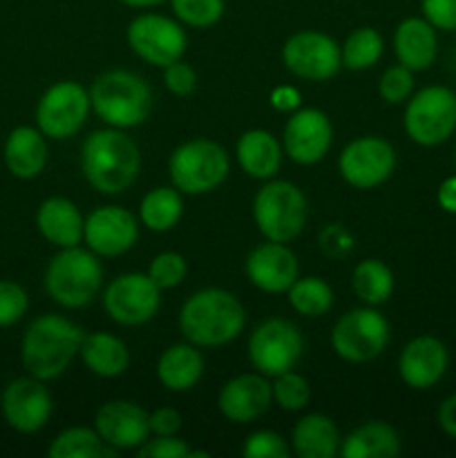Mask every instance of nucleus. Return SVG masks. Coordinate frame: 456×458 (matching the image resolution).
Listing matches in <instances>:
<instances>
[{
  "instance_id": "obj_1",
  "label": "nucleus",
  "mask_w": 456,
  "mask_h": 458,
  "mask_svg": "<svg viewBox=\"0 0 456 458\" xmlns=\"http://www.w3.org/2000/svg\"><path fill=\"white\" fill-rule=\"evenodd\" d=\"M141 170V150L137 141L119 128L94 130L80 146V173L101 195H121L128 191Z\"/></svg>"
},
{
  "instance_id": "obj_2",
  "label": "nucleus",
  "mask_w": 456,
  "mask_h": 458,
  "mask_svg": "<svg viewBox=\"0 0 456 458\" xmlns=\"http://www.w3.org/2000/svg\"><path fill=\"white\" fill-rule=\"evenodd\" d=\"M246 327V309L226 289L195 291L179 309V331L199 349H215L232 343Z\"/></svg>"
},
{
  "instance_id": "obj_3",
  "label": "nucleus",
  "mask_w": 456,
  "mask_h": 458,
  "mask_svg": "<svg viewBox=\"0 0 456 458\" xmlns=\"http://www.w3.org/2000/svg\"><path fill=\"white\" fill-rule=\"evenodd\" d=\"M85 331L58 313L34 318L21 340V362L34 378L56 380L79 356Z\"/></svg>"
},
{
  "instance_id": "obj_4",
  "label": "nucleus",
  "mask_w": 456,
  "mask_h": 458,
  "mask_svg": "<svg viewBox=\"0 0 456 458\" xmlns=\"http://www.w3.org/2000/svg\"><path fill=\"white\" fill-rule=\"evenodd\" d=\"M88 92L94 114L110 128H137L152 112L150 83L134 72H103L92 81Z\"/></svg>"
},
{
  "instance_id": "obj_5",
  "label": "nucleus",
  "mask_w": 456,
  "mask_h": 458,
  "mask_svg": "<svg viewBox=\"0 0 456 458\" xmlns=\"http://www.w3.org/2000/svg\"><path fill=\"white\" fill-rule=\"evenodd\" d=\"M103 267L89 249H58L45 268V291L65 309H83L101 293Z\"/></svg>"
},
{
  "instance_id": "obj_6",
  "label": "nucleus",
  "mask_w": 456,
  "mask_h": 458,
  "mask_svg": "<svg viewBox=\"0 0 456 458\" xmlns=\"http://www.w3.org/2000/svg\"><path fill=\"white\" fill-rule=\"evenodd\" d=\"M308 204L300 186L286 179H268L253 199V219L264 240L291 244L307 226Z\"/></svg>"
},
{
  "instance_id": "obj_7",
  "label": "nucleus",
  "mask_w": 456,
  "mask_h": 458,
  "mask_svg": "<svg viewBox=\"0 0 456 458\" xmlns=\"http://www.w3.org/2000/svg\"><path fill=\"white\" fill-rule=\"evenodd\" d=\"M231 157L226 148L210 139H192L173 150L168 174L182 195H206L226 182Z\"/></svg>"
},
{
  "instance_id": "obj_8",
  "label": "nucleus",
  "mask_w": 456,
  "mask_h": 458,
  "mask_svg": "<svg viewBox=\"0 0 456 458\" xmlns=\"http://www.w3.org/2000/svg\"><path fill=\"white\" fill-rule=\"evenodd\" d=\"M392 329L383 313L376 307L349 309L338 318L331 329V349L335 356L351 365L371 362L387 349Z\"/></svg>"
},
{
  "instance_id": "obj_9",
  "label": "nucleus",
  "mask_w": 456,
  "mask_h": 458,
  "mask_svg": "<svg viewBox=\"0 0 456 458\" xmlns=\"http://www.w3.org/2000/svg\"><path fill=\"white\" fill-rule=\"evenodd\" d=\"M407 137L423 148H436L456 132V94L445 85H427L407 98L402 114Z\"/></svg>"
},
{
  "instance_id": "obj_10",
  "label": "nucleus",
  "mask_w": 456,
  "mask_h": 458,
  "mask_svg": "<svg viewBox=\"0 0 456 458\" xmlns=\"http://www.w3.org/2000/svg\"><path fill=\"white\" fill-rule=\"evenodd\" d=\"M304 353V338L286 318L259 322L249 338V360L259 374L275 378L298 367Z\"/></svg>"
},
{
  "instance_id": "obj_11",
  "label": "nucleus",
  "mask_w": 456,
  "mask_h": 458,
  "mask_svg": "<svg viewBox=\"0 0 456 458\" xmlns=\"http://www.w3.org/2000/svg\"><path fill=\"white\" fill-rule=\"evenodd\" d=\"M125 38L134 56L161 70L183 58L188 47V36L182 22L164 13H139L130 21Z\"/></svg>"
},
{
  "instance_id": "obj_12",
  "label": "nucleus",
  "mask_w": 456,
  "mask_h": 458,
  "mask_svg": "<svg viewBox=\"0 0 456 458\" xmlns=\"http://www.w3.org/2000/svg\"><path fill=\"white\" fill-rule=\"evenodd\" d=\"M92 101L89 92L76 81H58L43 92L36 106V128L54 141H63L83 130Z\"/></svg>"
},
{
  "instance_id": "obj_13",
  "label": "nucleus",
  "mask_w": 456,
  "mask_h": 458,
  "mask_svg": "<svg viewBox=\"0 0 456 458\" xmlns=\"http://www.w3.org/2000/svg\"><path fill=\"white\" fill-rule=\"evenodd\" d=\"M338 170L344 182L358 191H371L387 182L396 170V150L387 139L365 134L342 148Z\"/></svg>"
},
{
  "instance_id": "obj_14",
  "label": "nucleus",
  "mask_w": 456,
  "mask_h": 458,
  "mask_svg": "<svg viewBox=\"0 0 456 458\" xmlns=\"http://www.w3.org/2000/svg\"><path fill=\"white\" fill-rule=\"evenodd\" d=\"M161 307V289L148 273L116 276L103 291V309L123 327H141L156 316Z\"/></svg>"
},
{
  "instance_id": "obj_15",
  "label": "nucleus",
  "mask_w": 456,
  "mask_h": 458,
  "mask_svg": "<svg viewBox=\"0 0 456 458\" xmlns=\"http://www.w3.org/2000/svg\"><path fill=\"white\" fill-rule=\"evenodd\" d=\"M282 63L304 81H329L342 70L340 45L325 31L302 30L289 36L282 47Z\"/></svg>"
},
{
  "instance_id": "obj_16",
  "label": "nucleus",
  "mask_w": 456,
  "mask_h": 458,
  "mask_svg": "<svg viewBox=\"0 0 456 458\" xmlns=\"http://www.w3.org/2000/svg\"><path fill=\"white\" fill-rule=\"evenodd\" d=\"M0 411L3 419L13 432L36 434L49 423L54 411L52 394L45 380L34 376H21L7 383L0 396Z\"/></svg>"
},
{
  "instance_id": "obj_17",
  "label": "nucleus",
  "mask_w": 456,
  "mask_h": 458,
  "mask_svg": "<svg viewBox=\"0 0 456 458\" xmlns=\"http://www.w3.org/2000/svg\"><path fill=\"white\" fill-rule=\"evenodd\" d=\"M334 143V123L317 107L291 112L282 132L284 155L298 165H313L325 159Z\"/></svg>"
},
{
  "instance_id": "obj_18",
  "label": "nucleus",
  "mask_w": 456,
  "mask_h": 458,
  "mask_svg": "<svg viewBox=\"0 0 456 458\" xmlns=\"http://www.w3.org/2000/svg\"><path fill=\"white\" fill-rule=\"evenodd\" d=\"M139 240V217L123 206H98L85 217L83 242L98 258L125 255Z\"/></svg>"
},
{
  "instance_id": "obj_19",
  "label": "nucleus",
  "mask_w": 456,
  "mask_h": 458,
  "mask_svg": "<svg viewBox=\"0 0 456 458\" xmlns=\"http://www.w3.org/2000/svg\"><path fill=\"white\" fill-rule=\"evenodd\" d=\"M150 411L134 401H107L94 416V429L114 450H139L150 438Z\"/></svg>"
},
{
  "instance_id": "obj_20",
  "label": "nucleus",
  "mask_w": 456,
  "mask_h": 458,
  "mask_svg": "<svg viewBox=\"0 0 456 458\" xmlns=\"http://www.w3.org/2000/svg\"><path fill=\"white\" fill-rule=\"evenodd\" d=\"M244 271L255 289L264 293H286L300 277V262L289 244L266 240L250 250Z\"/></svg>"
},
{
  "instance_id": "obj_21",
  "label": "nucleus",
  "mask_w": 456,
  "mask_h": 458,
  "mask_svg": "<svg viewBox=\"0 0 456 458\" xmlns=\"http://www.w3.org/2000/svg\"><path fill=\"white\" fill-rule=\"evenodd\" d=\"M450 367V352L434 335H416L398 356V376L416 392L432 389L443 380Z\"/></svg>"
},
{
  "instance_id": "obj_22",
  "label": "nucleus",
  "mask_w": 456,
  "mask_h": 458,
  "mask_svg": "<svg viewBox=\"0 0 456 458\" xmlns=\"http://www.w3.org/2000/svg\"><path fill=\"white\" fill-rule=\"evenodd\" d=\"M273 405V385L268 376L259 374H240L228 380L217 396V407L224 419L232 423H250L258 420L271 410Z\"/></svg>"
},
{
  "instance_id": "obj_23",
  "label": "nucleus",
  "mask_w": 456,
  "mask_h": 458,
  "mask_svg": "<svg viewBox=\"0 0 456 458\" xmlns=\"http://www.w3.org/2000/svg\"><path fill=\"white\" fill-rule=\"evenodd\" d=\"M4 168L16 179L30 182L43 174L49 161L47 137L34 125H18L7 134L3 148Z\"/></svg>"
},
{
  "instance_id": "obj_24",
  "label": "nucleus",
  "mask_w": 456,
  "mask_h": 458,
  "mask_svg": "<svg viewBox=\"0 0 456 458\" xmlns=\"http://www.w3.org/2000/svg\"><path fill=\"white\" fill-rule=\"evenodd\" d=\"M36 228L56 249H70L83 242L85 217L67 197H47L36 210Z\"/></svg>"
},
{
  "instance_id": "obj_25",
  "label": "nucleus",
  "mask_w": 456,
  "mask_h": 458,
  "mask_svg": "<svg viewBox=\"0 0 456 458\" xmlns=\"http://www.w3.org/2000/svg\"><path fill=\"white\" fill-rule=\"evenodd\" d=\"M237 164L244 170L249 177L259 179V182H268L275 177L282 168V157H284V148L282 141L273 132L262 128L246 130L235 146Z\"/></svg>"
},
{
  "instance_id": "obj_26",
  "label": "nucleus",
  "mask_w": 456,
  "mask_h": 458,
  "mask_svg": "<svg viewBox=\"0 0 456 458\" xmlns=\"http://www.w3.org/2000/svg\"><path fill=\"white\" fill-rule=\"evenodd\" d=\"M393 54L411 72L429 70L438 54L436 30L423 16L405 18L393 31Z\"/></svg>"
},
{
  "instance_id": "obj_27",
  "label": "nucleus",
  "mask_w": 456,
  "mask_h": 458,
  "mask_svg": "<svg viewBox=\"0 0 456 458\" xmlns=\"http://www.w3.org/2000/svg\"><path fill=\"white\" fill-rule=\"evenodd\" d=\"M204 376V356L192 343L170 344L156 360V378L168 392H190Z\"/></svg>"
},
{
  "instance_id": "obj_28",
  "label": "nucleus",
  "mask_w": 456,
  "mask_h": 458,
  "mask_svg": "<svg viewBox=\"0 0 456 458\" xmlns=\"http://www.w3.org/2000/svg\"><path fill=\"white\" fill-rule=\"evenodd\" d=\"M338 425L326 414H307L293 425L291 450L300 458H334L340 454Z\"/></svg>"
},
{
  "instance_id": "obj_29",
  "label": "nucleus",
  "mask_w": 456,
  "mask_h": 458,
  "mask_svg": "<svg viewBox=\"0 0 456 458\" xmlns=\"http://www.w3.org/2000/svg\"><path fill=\"white\" fill-rule=\"evenodd\" d=\"M80 360L98 378H116L130 367L128 344L110 331H92L85 334L79 352Z\"/></svg>"
},
{
  "instance_id": "obj_30",
  "label": "nucleus",
  "mask_w": 456,
  "mask_h": 458,
  "mask_svg": "<svg viewBox=\"0 0 456 458\" xmlns=\"http://www.w3.org/2000/svg\"><path fill=\"white\" fill-rule=\"evenodd\" d=\"M402 443L396 429L384 420H367L342 438V458H396Z\"/></svg>"
},
{
  "instance_id": "obj_31",
  "label": "nucleus",
  "mask_w": 456,
  "mask_h": 458,
  "mask_svg": "<svg viewBox=\"0 0 456 458\" xmlns=\"http://www.w3.org/2000/svg\"><path fill=\"white\" fill-rule=\"evenodd\" d=\"M183 215L182 192L174 186L152 188L143 195L139 206V222L152 233H168L179 224Z\"/></svg>"
},
{
  "instance_id": "obj_32",
  "label": "nucleus",
  "mask_w": 456,
  "mask_h": 458,
  "mask_svg": "<svg viewBox=\"0 0 456 458\" xmlns=\"http://www.w3.org/2000/svg\"><path fill=\"white\" fill-rule=\"evenodd\" d=\"M393 286H396L393 271L383 259H362L351 273V291L362 304L369 307H380L387 302L393 293Z\"/></svg>"
},
{
  "instance_id": "obj_33",
  "label": "nucleus",
  "mask_w": 456,
  "mask_h": 458,
  "mask_svg": "<svg viewBox=\"0 0 456 458\" xmlns=\"http://www.w3.org/2000/svg\"><path fill=\"white\" fill-rule=\"evenodd\" d=\"M116 454L119 450L106 445L97 429L80 428V425L63 429L47 447L49 458H101Z\"/></svg>"
},
{
  "instance_id": "obj_34",
  "label": "nucleus",
  "mask_w": 456,
  "mask_h": 458,
  "mask_svg": "<svg viewBox=\"0 0 456 458\" xmlns=\"http://www.w3.org/2000/svg\"><path fill=\"white\" fill-rule=\"evenodd\" d=\"M289 304L295 313L304 318H322L334 307V289L325 277H298L286 291Z\"/></svg>"
},
{
  "instance_id": "obj_35",
  "label": "nucleus",
  "mask_w": 456,
  "mask_h": 458,
  "mask_svg": "<svg viewBox=\"0 0 456 458\" xmlns=\"http://www.w3.org/2000/svg\"><path fill=\"white\" fill-rule=\"evenodd\" d=\"M383 54L384 40L380 36V31L374 30V27H358L340 45L342 67H347L351 72L371 70L383 58Z\"/></svg>"
},
{
  "instance_id": "obj_36",
  "label": "nucleus",
  "mask_w": 456,
  "mask_h": 458,
  "mask_svg": "<svg viewBox=\"0 0 456 458\" xmlns=\"http://www.w3.org/2000/svg\"><path fill=\"white\" fill-rule=\"evenodd\" d=\"M174 18L192 30H208L222 21L226 0H170Z\"/></svg>"
},
{
  "instance_id": "obj_37",
  "label": "nucleus",
  "mask_w": 456,
  "mask_h": 458,
  "mask_svg": "<svg viewBox=\"0 0 456 458\" xmlns=\"http://www.w3.org/2000/svg\"><path fill=\"white\" fill-rule=\"evenodd\" d=\"M273 403L284 411H300L311 401V385L304 376L291 369L273 378Z\"/></svg>"
},
{
  "instance_id": "obj_38",
  "label": "nucleus",
  "mask_w": 456,
  "mask_h": 458,
  "mask_svg": "<svg viewBox=\"0 0 456 458\" xmlns=\"http://www.w3.org/2000/svg\"><path fill=\"white\" fill-rule=\"evenodd\" d=\"M188 276V262L182 253L174 250H165L152 258L150 267H148V277L159 286L161 291L177 289Z\"/></svg>"
},
{
  "instance_id": "obj_39",
  "label": "nucleus",
  "mask_w": 456,
  "mask_h": 458,
  "mask_svg": "<svg viewBox=\"0 0 456 458\" xmlns=\"http://www.w3.org/2000/svg\"><path fill=\"white\" fill-rule=\"evenodd\" d=\"M378 94L383 101L392 103V106L407 103V98L414 94V72L401 63L387 67L378 81Z\"/></svg>"
},
{
  "instance_id": "obj_40",
  "label": "nucleus",
  "mask_w": 456,
  "mask_h": 458,
  "mask_svg": "<svg viewBox=\"0 0 456 458\" xmlns=\"http://www.w3.org/2000/svg\"><path fill=\"white\" fill-rule=\"evenodd\" d=\"M291 441L273 429H258L241 445V456L246 458H291Z\"/></svg>"
},
{
  "instance_id": "obj_41",
  "label": "nucleus",
  "mask_w": 456,
  "mask_h": 458,
  "mask_svg": "<svg viewBox=\"0 0 456 458\" xmlns=\"http://www.w3.org/2000/svg\"><path fill=\"white\" fill-rule=\"evenodd\" d=\"M30 311V295L18 282L0 280V329L18 325Z\"/></svg>"
},
{
  "instance_id": "obj_42",
  "label": "nucleus",
  "mask_w": 456,
  "mask_h": 458,
  "mask_svg": "<svg viewBox=\"0 0 456 458\" xmlns=\"http://www.w3.org/2000/svg\"><path fill=\"white\" fill-rule=\"evenodd\" d=\"M190 445L177 434L173 437H150L137 450L139 458H188Z\"/></svg>"
},
{
  "instance_id": "obj_43",
  "label": "nucleus",
  "mask_w": 456,
  "mask_h": 458,
  "mask_svg": "<svg viewBox=\"0 0 456 458\" xmlns=\"http://www.w3.org/2000/svg\"><path fill=\"white\" fill-rule=\"evenodd\" d=\"M164 85L174 97H190L197 89V72L183 58L164 67Z\"/></svg>"
},
{
  "instance_id": "obj_44",
  "label": "nucleus",
  "mask_w": 456,
  "mask_h": 458,
  "mask_svg": "<svg viewBox=\"0 0 456 458\" xmlns=\"http://www.w3.org/2000/svg\"><path fill=\"white\" fill-rule=\"evenodd\" d=\"M420 12L436 31H456V0H420Z\"/></svg>"
},
{
  "instance_id": "obj_45",
  "label": "nucleus",
  "mask_w": 456,
  "mask_h": 458,
  "mask_svg": "<svg viewBox=\"0 0 456 458\" xmlns=\"http://www.w3.org/2000/svg\"><path fill=\"white\" fill-rule=\"evenodd\" d=\"M320 246L329 258H344L353 249V237L342 224H326L320 233Z\"/></svg>"
},
{
  "instance_id": "obj_46",
  "label": "nucleus",
  "mask_w": 456,
  "mask_h": 458,
  "mask_svg": "<svg viewBox=\"0 0 456 458\" xmlns=\"http://www.w3.org/2000/svg\"><path fill=\"white\" fill-rule=\"evenodd\" d=\"M150 423V437H173L182 429V414L173 407H159L148 414Z\"/></svg>"
},
{
  "instance_id": "obj_47",
  "label": "nucleus",
  "mask_w": 456,
  "mask_h": 458,
  "mask_svg": "<svg viewBox=\"0 0 456 458\" xmlns=\"http://www.w3.org/2000/svg\"><path fill=\"white\" fill-rule=\"evenodd\" d=\"M268 101H271L273 110L289 112L291 114V112L302 107V94H300V89L293 88V85H277L271 92V97H268Z\"/></svg>"
},
{
  "instance_id": "obj_48",
  "label": "nucleus",
  "mask_w": 456,
  "mask_h": 458,
  "mask_svg": "<svg viewBox=\"0 0 456 458\" xmlns=\"http://www.w3.org/2000/svg\"><path fill=\"white\" fill-rule=\"evenodd\" d=\"M438 425L447 437L456 438V394L447 396L438 407Z\"/></svg>"
},
{
  "instance_id": "obj_49",
  "label": "nucleus",
  "mask_w": 456,
  "mask_h": 458,
  "mask_svg": "<svg viewBox=\"0 0 456 458\" xmlns=\"http://www.w3.org/2000/svg\"><path fill=\"white\" fill-rule=\"evenodd\" d=\"M436 199H438V206H441L445 213L456 215V174L447 177L445 182L438 186Z\"/></svg>"
},
{
  "instance_id": "obj_50",
  "label": "nucleus",
  "mask_w": 456,
  "mask_h": 458,
  "mask_svg": "<svg viewBox=\"0 0 456 458\" xmlns=\"http://www.w3.org/2000/svg\"><path fill=\"white\" fill-rule=\"evenodd\" d=\"M123 3L125 7H132V9H148V7H156V4L165 3V0H119Z\"/></svg>"
},
{
  "instance_id": "obj_51",
  "label": "nucleus",
  "mask_w": 456,
  "mask_h": 458,
  "mask_svg": "<svg viewBox=\"0 0 456 458\" xmlns=\"http://www.w3.org/2000/svg\"><path fill=\"white\" fill-rule=\"evenodd\" d=\"M188 458H210V452H206V450H190V452H188Z\"/></svg>"
}]
</instances>
